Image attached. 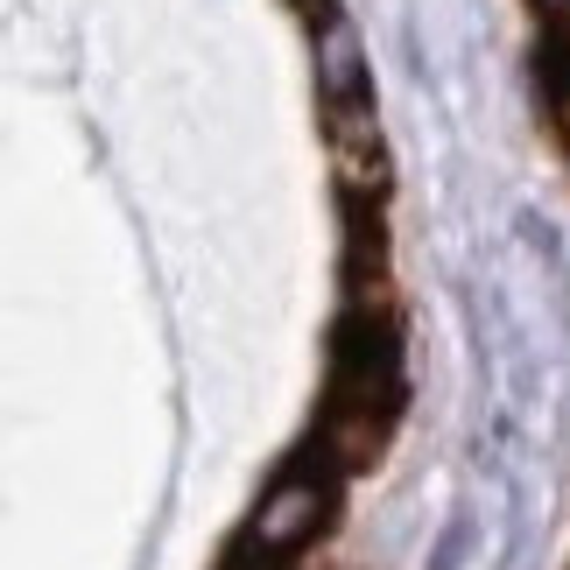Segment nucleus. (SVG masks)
I'll return each mask as SVG.
<instances>
[{
  "label": "nucleus",
  "instance_id": "f257e3e1",
  "mask_svg": "<svg viewBox=\"0 0 570 570\" xmlns=\"http://www.w3.org/2000/svg\"><path fill=\"white\" fill-rule=\"evenodd\" d=\"M303 529H317V487H282V493H275V508L261 514V542L289 550Z\"/></svg>",
  "mask_w": 570,
  "mask_h": 570
}]
</instances>
